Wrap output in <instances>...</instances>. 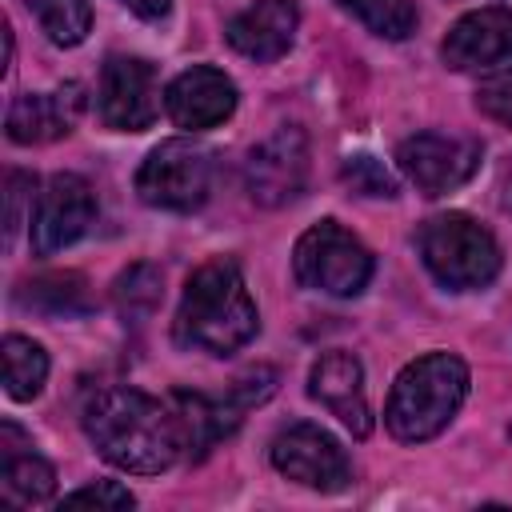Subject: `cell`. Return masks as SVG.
<instances>
[{
	"label": "cell",
	"instance_id": "44dd1931",
	"mask_svg": "<svg viewBox=\"0 0 512 512\" xmlns=\"http://www.w3.org/2000/svg\"><path fill=\"white\" fill-rule=\"evenodd\" d=\"M336 4L344 12H352L368 32L384 36V40H404L420 20L412 0H336Z\"/></svg>",
	"mask_w": 512,
	"mask_h": 512
},
{
	"label": "cell",
	"instance_id": "9c48e42d",
	"mask_svg": "<svg viewBox=\"0 0 512 512\" xmlns=\"http://www.w3.org/2000/svg\"><path fill=\"white\" fill-rule=\"evenodd\" d=\"M272 464L280 476L316 488V492H340L352 480V464L336 436H328L320 424H288L272 440Z\"/></svg>",
	"mask_w": 512,
	"mask_h": 512
},
{
	"label": "cell",
	"instance_id": "5bb4252c",
	"mask_svg": "<svg viewBox=\"0 0 512 512\" xmlns=\"http://www.w3.org/2000/svg\"><path fill=\"white\" fill-rule=\"evenodd\" d=\"M440 56L456 72H476V68H492L508 60L512 56V8L492 4V8H476L460 16L444 36Z\"/></svg>",
	"mask_w": 512,
	"mask_h": 512
},
{
	"label": "cell",
	"instance_id": "30bf717a",
	"mask_svg": "<svg viewBox=\"0 0 512 512\" xmlns=\"http://www.w3.org/2000/svg\"><path fill=\"white\" fill-rule=\"evenodd\" d=\"M396 160L416 192L444 196L472 180V172L480 168V144L444 132H416L396 148Z\"/></svg>",
	"mask_w": 512,
	"mask_h": 512
},
{
	"label": "cell",
	"instance_id": "e0dca14e",
	"mask_svg": "<svg viewBox=\"0 0 512 512\" xmlns=\"http://www.w3.org/2000/svg\"><path fill=\"white\" fill-rule=\"evenodd\" d=\"M296 24H300L296 0H256L240 16H232L228 44L240 56H248L256 64H268V60H276V56H284L292 48Z\"/></svg>",
	"mask_w": 512,
	"mask_h": 512
},
{
	"label": "cell",
	"instance_id": "7c38bea8",
	"mask_svg": "<svg viewBox=\"0 0 512 512\" xmlns=\"http://www.w3.org/2000/svg\"><path fill=\"white\" fill-rule=\"evenodd\" d=\"M156 72L140 56H112L100 72L96 104L108 128L116 132H144L152 128L160 104H156Z\"/></svg>",
	"mask_w": 512,
	"mask_h": 512
},
{
	"label": "cell",
	"instance_id": "8992f818",
	"mask_svg": "<svg viewBox=\"0 0 512 512\" xmlns=\"http://www.w3.org/2000/svg\"><path fill=\"white\" fill-rule=\"evenodd\" d=\"M136 192L144 204L164 212H192L212 192V152L196 140H164L156 144L140 172Z\"/></svg>",
	"mask_w": 512,
	"mask_h": 512
},
{
	"label": "cell",
	"instance_id": "277c9868",
	"mask_svg": "<svg viewBox=\"0 0 512 512\" xmlns=\"http://www.w3.org/2000/svg\"><path fill=\"white\" fill-rule=\"evenodd\" d=\"M416 244H420V256H424L428 272L452 292L484 288L500 272L496 236L464 212H444V216L424 220Z\"/></svg>",
	"mask_w": 512,
	"mask_h": 512
},
{
	"label": "cell",
	"instance_id": "7402d4cb",
	"mask_svg": "<svg viewBox=\"0 0 512 512\" xmlns=\"http://www.w3.org/2000/svg\"><path fill=\"white\" fill-rule=\"evenodd\" d=\"M36 20L52 44L76 48L92 28V4L88 0H36Z\"/></svg>",
	"mask_w": 512,
	"mask_h": 512
},
{
	"label": "cell",
	"instance_id": "603a6c76",
	"mask_svg": "<svg viewBox=\"0 0 512 512\" xmlns=\"http://www.w3.org/2000/svg\"><path fill=\"white\" fill-rule=\"evenodd\" d=\"M112 296H116L120 316H128V320H144V316L156 312V304H160V296H164V288H160V272H156L152 264H132L128 272H120Z\"/></svg>",
	"mask_w": 512,
	"mask_h": 512
},
{
	"label": "cell",
	"instance_id": "ba28073f",
	"mask_svg": "<svg viewBox=\"0 0 512 512\" xmlns=\"http://www.w3.org/2000/svg\"><path fill=\"white\" fill-rule=\"evenodd\" d=\"M304 180H308V136H304V128L284 124L248 152L244 188L256 204L280 208V204H288L304 192Z\"/></svg>",
	"mask_w": 512,
	"mask_h": 512
},
{
	"label": "cell",
	"instance_id": "ac0fdd59",
	"mask_svg": "<svg viewBox=\"0 0 512 512\" xmlns=\"http://www.w3.org/2000/svg\"><path fill=\"white\" fill-rule=\"evenodd\" d=\"M0 492L8 504H44L56 492L52 464L8 420L0 424Z\"/></svg>",
	"mask_w": 512,
	"mask_h": 512
},
{
	"label": "cell",
	"instance_id": "3957f363",
	"mask_svg": "<svg viewBox=\"0 0 512 512\" xmlns=\"http://www.w3.org/2000/svg\"><path fill=\"white\" fill-rule=\"evenodd\" d=\"M464 396H468V364L452 352H428L396 376L388 392L384 424L404 444L432 440L460 412Z\"/></svg>",
	"mask_w": 512,
	"mask_h": 512
},
{
	"label": "cell",
	"instance_id": "83f0119b",
	"mask_svg": "<svg viewBox=\"0 0 512 512\" xmlns=\"http://www.w3.org/2000/svg\"><path fill=\"white\" fill-rule=\"evenodd\" d=\"M128 12H136L140 20H164L168 16V8H172V0H120Z\"/></svg>",
	"mask_w": 512,
	"mask_h": 512
},
{
	"label": "cell",
	"instance_id": "52a82bcc",
	"mask_svg": "<svg viewBox=\"0 0 512 512\" xmlns=\"http://www.w3.org/2000/svg\"><path fill=\"white\" fill-rule=\"evenodd\" d=\"M276 388V372L272 368H252L240 380H232L228 396H200V392H172V412L180 420L184 432V452L204 456L216 440H224L228 432H236V424L244 420V412L260 400H268Z\"/></svg>",
	"mask_w": 512,
	"mask_h": 512
},
{
	"label": "cell",
	"instance_id": "4fadbf2b",
	"mask_svg": "<svg viewBox=\"0 0 512 512\" xmlns=\"http://www.w3.org/2000/svg\"><path fill=\"white\" fill-rule=\"evenodd\" d=\"M164 108H168V116H172L176 128L204 132V128L224 124V120L236 112V84H232L220 68L192 64V68H184V72L168 84Z\"/></svg>",
	"mask_w": 512,
	"mask_h": 512
},
{
	"label": "cell",
	"instance_id": "484cf974",
	"mask_svg": "<svg viewBox=\"0 0 512 512\" xmlns=\"http://www.w3.org/2000/svg\"><path fill=\"white\" fill-rule=\"evenodd\" d=\"M32 188L36 180L28 172H8L4 180V240L12 244L20 224H24V200H32Z\"/></svg>",
	"mask_w": 512,
	"mask_h": 512
},
{
	"label": "cell",
	"instance_id": "f1b7e54d",
	"mask_svg": "<svg viewBox=\"0 0 512 512\" xmlns=\"http://www.w3.org/2000/svg\"><path fill=\"white\" fill-rule=\"evenodd\" d=\"M504 208H512V172H508V184H504Z\"/></svg>",
	"mask_w": 512,
	"mask_h": 512
},
{
	"label": "cell",
	"instance_id": "8fae6325",
	"mask_svg": "<svg viewBox=\"0 0 512 512\" xmlns=\"http://www.w3.org/2000/svg\"><path fill=\"white\" fill-rule=\"evenodd\" d=\"M96 220V196L92 184L76 172H56L44 192L36 196V212H32V248L40 256H52L68 244H76L88 224Z\"/></svg>",
	"mask_w": 512,
	"mask_h": 512
},
{
	"label": "cell",
	"instance_id": "d6986e66",
	"mask_svg": "<svg viewBox=\"0 0 512 512\" xmlns=\"http://www.w3.org/2000/svg\"><path fill=\"white\" fill-rule=\"evenodd\" d=\"M16 300L40 316H52V320L92 312V292H88V280L80 272H44V276L28 280Z\"/></svg>",
	"mask_w": 512,
	"mask_h": 512
},
{
	"label": "cell",
	"instance_id": "4316f807",
	"mask_svg": "<svg viewBox=\"0 0 512 512\" xmlns=\"http://www.w3.org/2000/svg\"><path fill=\"white\" fill-rule=\"evenodd\" d=\"M132 492L120 488L116 480H96L88 488H76L72 496H64V508H132Z\"/></svg>",
	"mask_w": 512,
	"mask_h": 512
},
{
	"label": "cell",
	"instance_id": "cb8c5ba5",
	"mask_svg": "<svg viewBox=\"0 0 512 512\" xmlns=\"http://www.w3.org/2000/svg\"><path fill=\"white\" fill-rule=\"evenodd\" d=\"M340 176L360 196H396V180H392V172L376 156H348Z\"/></svg>",
	"mask_w": 512,
	"mask_h": 512
},
{
	"label": "cell",
	"instance_id": "2e32d148",
	"mask_svg": "<svg viewBox=\"0 0 512 512\" xmlns=\"http://www.w3.org/2000/svg\"><path fill=\"white\" fill-rule=\"evenodd\" d=\"M84 112V88L64 84L56 92H24L8 104L4 128L12 144H48L72 132V124Z\"/></svg>",
	"mask_w": 512,
	"mask_h": 512
},
{
	"label": "cell",
	"instance_id": "ffe728a7",
	"mask_svg": "<svg viewBox=\"0 0 512 512\" xmlns=\"http://www.w3.org/2000/svg\"><path fill=\"white\" fill-rule=\"evenodd\" d=\"M0 360H4V392L12 400H32L40 396L44 380H48V352L28 340V336H4L0 344Z\"/></svg>",
	"mask_w": 512,
	"mask_h": 512
},
{
	"label": "cell",
	"instance_id": "d4e9b609",
	"mask_svg": "<svg viewBox=\"0 0 512 512\" xmlns=\"http://www.w3.org/2000/svg\"><path fill=\"white\" fill-rule=\"evenodd\" d=\"M476 104H480L484 116H492L496 124H508V128H512V68L492 72V76L476 88Z\"/></svg>",
	"mask_w": 512,
	"mask_h": 512
},
{
	"label": "cell",
	"instance_id": "5b68a950",
	"mask_svg": "<svg viewBox=\"0 0 512 512\" xmlns=\"http://www.w3.org/2000/svg\"><path fill=\"white\" fill-rule=\"evenodd\" d=\"M292 272L312 292L360 296L372 280V252L336 220H320L296 240Z\"/></svg>",
	"mask_w": 512,
	"mask_h": 512
},
{
	"label": "cell",
	"instance_id": "6da1fadb",
	"mask_svg": "<svg viewBox=\"0 0 512 512\" xmlns=\"http://www.w3.org/2000/svg\"><path fill=\"white\" fill-rule=\"evenodd\" d=\"M84 432L96 452L136 476H160L184 452V432L172 404L140 388H104L84 408Z\"/></svg>",
	"mask_w": 512,
	"mask_h": 512
},
{
	"label": "cell",
	"instance_id": "9a60e30c",
	"mask_svg": "<svg viewBox=\"0 0 512 512\" xmlns=\"http://www.w3.org/2000/svg\"><path fill=\"white\" fill-rule=\"evenodd\" d=\"M308 396L324 404L352 436L372 432V408L364 396V368L352 352H324L308 372Z\"/></svg>",
	"mask_w": 512,
	"mask_h": 512
},
{
	"label": "cell",
	"instance_id": "7a4b0ae2",
	"mask_svg": "<svg viewBox=\"0 0 512 512\" xmlns=\"http://www.w3.org/2000/svg\"><path fill=\"white\" fill-rule=\"evenodd\" d=\"M256 328V304L232 260H208L188 276L176 312V344L208 356H232L256 336Z\"/></svg>",
	"mask_w": 512,
	"mask_h": 512
}]
</instances>
